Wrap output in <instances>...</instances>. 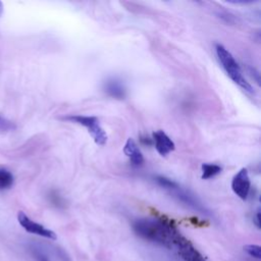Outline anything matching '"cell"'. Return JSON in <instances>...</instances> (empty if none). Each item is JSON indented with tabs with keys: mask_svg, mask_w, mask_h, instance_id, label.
I'll list each match as a JSON object with an SVG mask.
<instances>
[{
	"mask_svg": "<svg viewBox=\"0 0 261 261\" xmlns=\"http://www.w3.org/2000/svg\"><path fill=\"white\" fill-rule=\"evenodd\" d=\"M137 236L145 241L160 245L171 250L177 238L181 234L175 224L165 217L139 218L133 222Z\"/></svg>",
	"mask_w": 261,
	"mask_h": 261,
	"instance_id": "1",
	"label": "cell"
},
{
	"mask_svg": "<svg viewBox=\"0 0 261 261\" xmlns=\"http://www.w3.org/2000/svg\"><path fill=\"white\" fill-rule=\"evenodd\" d=\"M155 180L161 188L165 189L170 195H172L176 200H178L186 206H188L202 214H205V215L210 214L209 210L204 206V204L198 199L197 196H195L189 190L181 188L174 180H172L166 176H162V175L156 176Z\"/></svg>",
	"mask_w": 261,
	"mask_h": 261,
	"instance_id": "2",
	"label": "cell"
},
{
	"mask_svg": "<svg viewBox=\"0 0 261 261\" xmlns=\"http://www.w3.org/2000/svg\"><path fill=\"white\" fill-rule=\"evenodd\" d=\"M215 52L221 66L223 67L227 75L232 80V82L237 84L240 88H242L244 91L248 93H254L252 86L243 75L242 69L239 63L236 61L232 54L221 44L215 45Z\"/></svg>",
	"mask_w": 261,
	"mask_h": 261,
	"instance_id": "3",
	"label": "cell"
},
{
	"mask_svg": "<svg viewBox=\"0 0 261 261\" xmlns=\"http://www.w3.org/2000/svg\"><path fill=\"white\" fill-rule=\"evenodd\" d=\"M62 119L69 120L71 122H74V123L85 126L97 145L103 146L106 144L107 135L104 132V129L101 127V125L99 123V119L96 116L67 115V116L62 117Z\"/></svg>",
	"mask_w": 261,
	"mask_h": 261,
	"instance_id": "4",
	"label": "cell"
},
{
	"mask_svg": "<svg viewBox=\"0 0 261 261\" xmlns=\"http://www.w3.org/2000/svg\"><path fill=\"white\" fill-rule=\"evenodd\" d=\"M172 250H174L184 261H206L204 256L196 249L191 241L182 234L177 238Z\"/></svg>",
	"mask_w": 261,
	"mask_h": 261,
	"instance_id": "5",
	"label": "cell"
},
{
	"mask_svg": "<svg viewBox=\"0 0 261 261\" xmlns=\"http://www.w3.org/2000/svg\"><path fill=\"white\" fill-rule=\"evenodd\" d=\"M17 220L18 223L20 224V226L22 228H24V230H27L30 233H34L49 240H55L56 239V234L53 230L45 227L44 225L32 220L24 212L19 211L17 213Z\"/></svg>",
	"mask_w": 261,
	"mask_h": 261,
	"instance_id": "6",
	"label": "cell"
},
{
	"mask_svg": "<svg viewBox=\"0 0 261 261\" xmlns=\"http://www.w3.org/2000/svg\"><path fill=\"white\" fill-rule=\"evenodd\" d=\"M231 189L233 193L241 198L242 200H246L248 198L250 189H251V180L246 168H242L231 179Z\"/></svg>",
	"mask_w": 261,
	"mask_h": 261,
	"instance_id": "7",
	"label": "cell"
},
{
	"mask_svg": "<svg viewBox=\"0 0 261 261\" xmlns=\"http://www.w3.org/2000/svg\"><path fill=\"white\" fill-rule=\"evenodd\" d=\"M152 141L154 142L156 151L161 156H166L175 149L173 141L161 129L156 130L152 135Z\"/></svg>",
	"mask_w": 261,
	"mask_h": 261,
	"instance_id": "8",
	"label": "cell"
},
{
	"mask_svg": "<svg viewBox=\"0 0 261 261\" xmlns=\"http://www.w3.org/2000/svg\"><path fill=\"white\" fill-rule=\"evenodd\" d=\"M103 89L105 93L114 99H124L126 96V88L123 82L117 77H110L104 82Z\"/></svg>",
	"mask_w": 261,
	"mask_h": 261,
	"instance_id": "9",
	"label": "cell"
},
{
	"mask_svg": "<svg viewBox=\"0 0 261 261\" xmlns=\"http://www.w3.org/2000/svg\"><path fill=\"white\" fill-rule=\"evenodd\" d=\"M123 153L129 158L130 162L136 165L139 166L141 164H143L144 162V156L141 152V150L139 149L138 145L136 144V142L133 139H127L124 147H123Z\"/></svg>",
	"mask_w": 261,
	"mask_h": 261,
	"instance_id": "10",
	"label": "cell"
},
{
	"mask_svg": "<svg viewBox=\"0 0 261 261\" xmlns=\"http://www.w3.org/2000/svg\"><path fill=\"white\" fill-rule=\"evenodd\" d=\"M201 169H202L201 177L203 179L212 178L221 172V167L213 163H203L201 166Z\"/></svg>",
	"mask_w": 261,
	"mask_h": 261,
	"instance_id": "11",
	"label": "cell"
},
{
	"mask_svg": "<svg viewBox=\"0 0 261 261\" xmlns=\"http://www.w3.org/2000/svg\"><path fill=\"white\" fill-rule=\"evenodd\" d=\"M13 181V174L5 168H0V190H7L11 188Z\"/></svg>",
	"mask_w": 261,
	"mask_h": 261,
	"instance_id": "12",
	"label": "cell"
},
{
	"mask_svg": "<svg viewBox=\"0 0 261 261\" xmlns=\"http://www.w3.org/2000/svg\"><path fill=\"white\" fill-rule=\"evenodd\" d=\"M29 251L34 261H51L47 256L46 252H44V250L39 245H36V244L30 245Z\"/></svg>",
	"mask_w": 261,
	"mask_h": 261,
	"instance_id": "13",
	"label": "cell"
},
{
	"mask_svg": "<svg viewBox=\"0 0 261 261\" xmlns=\"http://www.w3.org/2000/svg\"><path fill=\"white\" fill-rule=\"evenodd\" d=\"M244 251L251 257H254L256 259L261 258V248L258 245H246L244 246Z\"/></svg>",
	"mask_w": 261,
	"mask_h": 261,
	"instance_id": "14",
	"label": "cell"
},
{
	"mask_svg": "<svg viewBox=\"0 0 261 261\" xmlns=\"http://www.w3.org/2000/svg\"><path fill=\"white\" fill-rule=\"evenodd\" d=\"M14 128L15 124L11 120L0 115V132H10Z\"/></svg>",
	"mask_w": 261,
	"mask_h": 261,
	"instance_id": "15",
	"label": "cell"
},
{
	"mask_svg": "<svg viewBox=\"0 0 261 261\" xmlns=\"http://www.w3.org/2000/svg\"><path fill=\"white\" fill-rule=\"evenodd\" d=\"M254 223L256 224V226L258 228H260V211H259V209L256 211V214L254 216Z\"/></svg>",
	"mask_w": 261,
	"mask_h": 261,
	"instance_id": "16",
	"label": "cell"
},
{
	"mask_svg": "<svg viewBox=\"0 0 261 261\" xmlns=\"http://www.w3.org/2000/svg\"><path fill=\"white\" fill-rule=\"evenodd\" d=\"M2 11H3V4H2V2L0 1V15L2 14Z\"/></svg>",
	"mask_w": 261,
	"mask_h": 261,
	"instance_id": "17",
	"label": "cell"
}]
</instances>
